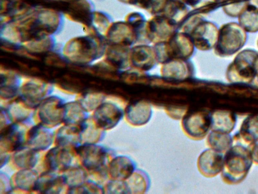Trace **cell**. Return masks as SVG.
I'll list each match as a JSON object with an SVG mask.
<instances>
[{"label": "cell", "mask_w": 258, "mask_h": 194, "mask_svg": "<svg viewBox=\"0 0 258 194\" xmlns=\"http://www.w3.org/2000/svg\"><path fill=\"white\" fill-rule=\"evenodd\" d=\"M253 163L249 148L233 144L224 154L221 176L225 182L236 184L246 176Z\"/></svg>", "instance_id": "6da1fadb"}, {"label": "cell", "mask_w": 258, "mask_h": 194, "mask_svg": "<svg viewBox=\"0 0 258 194\" xmlns=\"http://www.w3.org/2000/svg\"><path fill=\"white\" fill-rule=\"evenodd\" d=\"M258 74V53L253 50L240 52L229 66L226 77L233 83H249Z\"/></svg>", "instance_id": "7a4b0ae2"}, {"label": "cell", "mask_w": 258, "mask_h": 194, "mask_svg": "<svg viewBox=\"0 0 258 194\" xmlns=\"http://www.w3.org/2000/svg\"><path fill=\"white\" fill-rule=\"evenodd\" d=\"M97 43L93 38L82 36L68 41L62 49V57L76 64H88L97 57Z\"/></svg>", "instance_id": "3957f363"}, {"label": "cell", "mask_w": 258, "mask_h": 194, "mask_svg": "<svg viewBox=\"0 0 258 194\" xmlns=\"http://www.w3.org/2000/svg\"><path fill=\"white\" fill-rule=\"evenodd\" d=\"M246 31L236 23H229L221 27L217 50L221 56L231 55L239 50L246 41Z\"/></svg>", "instance_id": "277c9868"}, {"label": "cell", "mask_w": 258, "mask_h": 194, "mask_svg": "<svg viewBox=\"0 0 258 194\" xmlns=\"http://www.w3.org/2000/svg\"><path fill=\"white\" fill-rule=\"evenodd\" d=\"M233 144L248 148L258 142V116L252 115L245 118L238 132L233 136Z\"/></svg>", "instance_id": "5b68a950"}, {"label": "cell", "mask_w": 258, "mask_h": 194, "mask_svg": "<svg viewBox=\"0 0 258 194\" xmlns=\"http://www.w3.org/2000/svg\"><path fill=\"white\" fill-rule=\"evenodd\" d=\"M64 106L58 98L51 96L47 98L40 107L39 115L41 120L47 124H58L63 121Z\"/></svg>", "instance_id": "8992f818"}, {"label": "cell", "mask_w": 258, "mask_h": 194, "mask_svg": "<svg viewBox=\"0 0 258 194\" xmlns=\"http://www.w3.org/2000/svg\"><path fill=\"white\" fill-rule=\"evenodd\" d=\"M223 163V153L211 148L205 151L199 159L200 168L208 176H214L221 173Z\"/></svg>", "instance_id": "52a82bcc"}, {"label": "cell", "mask_w": 258, "mask_h": 194, "mask_svg": "<svg viewBox=\"0 0 258 194\" xmlns=\"http://www.w3.org/2000/svg\"><path fill=\"white\" fill-rule=\"evenodd\" d=\"M211 115L206 112H198L188 116L184 126L189 134L195 137L205 136L211 128Z\"/></svg>", "instance_id": "ba28073f"}, {"label": "cell", "mask_w": 258, "mask_h": 194, "mask_svg": "<svg viewBox=\"0 0 258 194\" xmlns=\"http://www.w3.org/2000/svg\"><path fill=\"white\" fill-rule=\"evenodd\" d=\"M80 155L85 166L89 169H95L101 166L103 162L105 153L103 149L92 144H85L76 148Z\"/></svg>", "instance_id": "9c48e42d"}, {"label": "cell", "mask_w": 258, "mask_h": 194, "mask_svg": "<svg viewBox=\"0 0 258 194\" xmlns=\"http://www.w3.org/2000/svg\"><path fill=\"white\" fill-rule=\"evenodd\" d=\"M62 16L55 12L46 10L40 12L35 20L33 28L44 31L49 34L58 31L62 25Z\"/></svg>", "instance_id": "30bf717a"}, {"label": "cell", "mask_w": 258, "mask_h": 194, "mask_svg": "<svg viewBox=\"0 0 258 194\" xmlns=\"http://www.w3.org/2000/svg\"><path fill=\"white\" fill-rule=\"evenodd\" d=\"M121 112L114 106L104 104L100 106L94 114L96 123L100 127L107 129L115 125L121 117Z\"/></svg>", "instance_id": "8fae6325"}, {"label": "cell", "mask_w": 258, "mask_h": 194, "mask_svg": "<svg viewBox=\"0 0 258 194\" xmlns=\"http://www.w3.org/2000/svg\"><path fill=\"white\" fill-rule=\"evenodd\" d=\"M212 130L230 133L234 129L236 116L233 113L225 110H219L211 115Z\"/></svg>", "instance_id": "7c38bea8"}, {"label": "cell", "mask_w": 258, "mask_h": 194, "mask_svg": "<svg viewBox=\"0 0 258 194\" xmlns=\"http://www.w3.org/2000/svg\"><path fill=\"white\" fill-rule=\"evenodd\" d=\"M28 143L35 151L44 150L51 144L52 134L41 125L34 126L29 131Z\"/></svg>", "instance_id": "4fadbf2b"}, {"label": "cell", "mask_w": 258, "mask_h": 194, "mask_svg": "<svg viewBox=\"0 0 258 194\" xmlns=\"http://www.w3.org/2000/svg\"><path fill=\"white\" fill-rule=\"evenodd\" d=\"M46 159L52 170H66L71 163V157L65 149L56 147L48 153Z\"/></svg>", "instance_id": "5bb4252c"}, {"label": "cell", "mask_w": 258, "mask_h": 194, "mask_svg": "<svg viewBox=\"0 0 258 194\" xmlns=\"http://www.w3.org/2000/svg\"><path fill=\"white\" fill-rule=\"evenodd\" d=\"M63 182L64 183L63 177L46 173L37 179L33 189L45 193L51 192L50 191L57 192V190L61 189Z\"/></svg>", "instance_id": "9a60e30c"}, {"label": "cell", "mask_w": 258, "mask_h": 194, "mask_svg": "<svg viewBox=\"0 0 258 194\" xmlns=\"http://www.w3.org/2000/svg\"><path fill=\"white\" fill-rule=\"evenodd\" d=\"M44 95V86L32 82L27 83L24 85L21 93L22 99L32 107L38 105Z\"/></svg>", "instance_id": "2e32d148"}, {"label": "cell", "mask_w": 258, "mask_h": 194, "mask_svg": "<svg viewBox=\"0 0 258 194\" xmlns=\"http://www.w3.org/2000/svg\"><path fill=\"white\" fill-rule=\"evenodd\" d=\"M211 149L224 154L233 145V137L230 133L212 130L208 138Z\"/></svg>", "instance_id": "e0dca14e"}, {"label": "cell", "mask_w": 258, "mask_h": 194, "mask_svg": "<svg viewBox=\"0 0 258 194\" xmlns=\"http://www.w3.org/2000/svg\"><path fill=\"white\" fill-rule=\"evenodd\" d=\"M239 24L246 31H258V11L255 7L253 5L247 7L246 12L240 16Z\"/></svg>", "instance_id": "ac0fdd59"}, {"label": "cell", "mask_w": 258, "mask_h": 194, "mask_svg": "<svg viewBox=\"0 0 258 194\" xmlns=\"http://www.w3.org/2000/svg\"><path fill=\"white\" fill-rule=\"evenodd\" d=\"M53 45L52 37L46 35L39 36L25 43V47L28 51L37 53L49 51L53 47Z\"/></svg>", "instance_id": "d6986e66"}, {"label": "cell", "mask_w": 258, "mask_h": 194, "mask_svg": "<svg viewBox=\"0 0 258 194\" xmlns=\"http://www.w3.org/2000/svg\"><path fill=\"white\" fill-rule=\"evenodd\" d=\"M85 112L81 105L76 102L68 104L64 106V114L63 121L66 123H75L80 122V124L84 121Z\"/></svg>", "instance_id": "ffe728a7"}, {"label": "cell", "mask_w": 258, "mask_h": 194, "mask_svg": "<svg viewBox=\"0 0 258 194\" xmlns=\"http://www.w3.org/2000/svg\"><path fill=\"white\" fill-rule=\"evenodd\" d=\"M112 174L117 178H125L133 170L131 163L126 158H117L111 165Z\"/></svg>", "instance_id": "44dd1931"}, {"label": "cell", "mask_w": 258, "mask_h": 194, "mask_svg": "<svg viewBox=\"0 0 258 194\" xmlns=\"http://www.w3.org/2000/svg\"><path fill=\"white\" fill-rule=\"evenodd\" d=\"M16 179L18 186L20 188L26 190H29L31 186L33 189L37 180L36 173L27 169L20 171L17 174Z\"/></svg>", "instance_id": "7402d4cb"}, {"label": "cell", "mask_w": 258, "mask_h": 194, "mask_svg": "<svg viewBox=\"0 0 258 194\" xmlns=\"http://www.w3.org/2000/svg\"><path fill=\"white\" fill-rule=\"evenodd\" d=\"M67 174L63 177V180L64 183L70 185L72 188L81 185L86 178L85 172L80 168L71 169Z\"/></svg>", "instance_id": "603a6c76"}, {"label": "cell", "mask_w": 258, "mask_h": 194, "mask_svg": "<svg viewBox=\"0 0 258 194\" xmlns=\"http://www.w3.org/2000/svg\"><path fill=\"white\" fill-rule=\"evenodd\" d=\"M20 151L16 154L15 161L19 163L21 167H31L36 162V157L34 150L22 149L20 148Z\"/></svg>", "instance_id": "cb8c5ba5"}, {"label": "cell", "mask_w": 258, "mask_h": 194, "mask_svg": "<svg viewBox=\"0 0 258 194\" xmlns=\"http://www.w3.org/2000/svg\"><path fill=\"white\" fill-rule=\"evenodd\" d=\"M253 163L258 165V142H256L250 147Z\"/></svg>", "instance_id": "d4e9b609"}, {"label": "cell", "mask_w": 258, "mask_h": 194, "mask_svg": "<svg viewBox=\"0 0 258 194\" xmlns=\"http://www.w3.org/2000/svg\"><path fill=\"white\" fill-rule=\"evenodd\" d=\"M256 78H257V81H258V74H257V76H256Z\"/></svg>", "instance_id": "484cf974"}, {"label": "cell", "mask_w": 258, "mask_h": 194, "mask_svg": "<svg viewBox=\"0 0 258 194\" xmlns=\"http://www.w3.org/2000/svg\"><path fill=\"white\" fill-rule=\"evenodd\" d=\"M258 45V44H257Z\"/></svg>", "instance_id": "4316f807"}]
</instances>
